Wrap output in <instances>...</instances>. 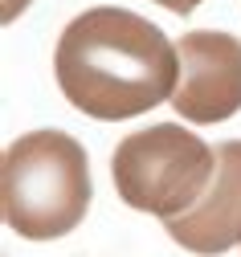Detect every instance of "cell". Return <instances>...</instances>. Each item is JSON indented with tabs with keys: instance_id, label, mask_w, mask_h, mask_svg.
<instances>
[{
	"instance_id": "7a4b0ae2",
	"label": "cell",
	"mask_w": 241,
	"mask_h": 257,
	"mask_svg": "<svg viewBox=\"0 0 241 257\" xmlns=\"http://www.w3.org/2000/svg\"><path fill=\"white\" fill-rule=\"evenodd\" d=\"M94 196L86 147L65 131H29L0 159L5 224L29 241H53L86 220Z\"/></svg>"
},
{
	"instance_id": "52a82bcc",
	"label": "cell",
	"mask_w": 241,
	"mask_h": 257,
	"mask_svg": "<svg viewBox=\"0 0 241 257\" xmlns=\"http://www.w3.org/2000/svg\"><path fill=\"white\" fill-rule=\"evenodd\" d=\"M29 5H33V0H5V13H0V17H5V25H13Z\"/></svg>"
},
{
	"instance_id": "277c9868",
	"label": "cell",
	"mask_w": 241,
	"mask_h": 257,
	"mask_svg": "<svg viewBox=\"0 0 241 257\" xmlns=\"http://www.w3.org/2000/svg\"><path fill=\"white\" fill-rule=\"evenodd\" d=\"M180 86L172 106L188 122H225L241 110V37L192 29L176 41Z\"/></svg>"
},
{
	"instance_id": "6da1fadb",
	"label": "cell",
	"mask_w": 241,
	"mask_h": 257,
	"mask_svg": "<svg viewBox=\"0 0 241 257\" xmlns=\"http://www.w3.org/2000/svg\"><path fill=\"white\" fill-rule=\"evenodd\" d=\"M53 74L74 110L98 122H123L172 102L180 86V53L147 17L98 5L61 29Z\"/></svg>"
},
{
	"instance_id": "3957f363",
	"label": "cell",
	"mask_w": 241,
	"mask_h": 257,
	"mask_svg": "<svg viewBox=\"0 0 241 257\" xmlns=\"http://www.w3.org/2000/svg\"><path fill=\"white\" fill-rule=\"evenodd\" d=\"M119 200L135 212H151L164 224L196 208L217 176V147L180 122H155L119 139L111 155Z\"/></svg>"
},
{
	"instance_id": "8992f818",
	"label": "cell",
	"mask_w": 241,
	"mask_h": 257,
	"mask_svg": "<svg viewBox=\"0 0 241 257\" xmlns=\"http://www.w3.org/2000/svg\"><path fill=\"white\" fill-rule=\"evenodd\" d=\"M159 9H168V13H180V17H188L192 9H200L204 0H155Z\"/></svg>"
},
{
	"instance_id": "5b68a950",
	"label": "cell",
	"mask_w": 241,
	"mask_h": 257,
	"mask_svg": "<svg viewBox=\"0 0 241 257\" xmlns=\"http://www.w3.org/2000/svg\"><path fill=\"white\" fill-rule=\"evenodd\" d=\"M164 229L196 257H221L241 245V139L217 143V176L209 192Z\"/></svg>"
}]
</instances>
